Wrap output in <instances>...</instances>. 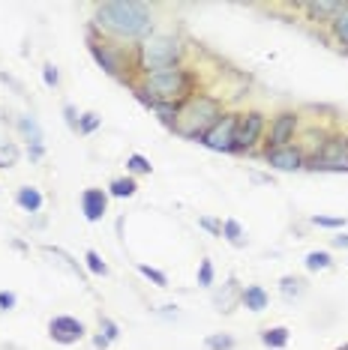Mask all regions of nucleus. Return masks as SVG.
<instances>
[{
	"label": "nucleus",
	"mask_w": 348,
	"mask_h": 350,
	"mask_svg": "<svg viewBox=\"0 0 348 350\" xmlns=\"http://www.w3.org/2000/svg\"><path fill=\"white\" fill-rule=\"evenodd\" d=\"M90 30L121 45H141L153 36V10L141 0H105L93 10Z\"/></svg>",
	"instance_id": "obj_1"
},
{
	"label": "nucleus",
	"mask_w": 348,
	"mask_h": 350,
	"mask_svg": "<svg viewBox=\"0 0 348 350\" xmlns=\"http://www.w3.org/2000/svg\"><path fill=\"white\" fill-rule=\"evenodd\" d=\"M132 93L138 96L141 105H184L186 99H192L199 93V75L186 66H171L162 72L141 75L129 84Z\"/></svg>",
	"instance_id": "obj_2"
},
{
	"label": "nucleus",
	"mask_w": 348,
	"mask_h": 350,
	"mask_svg": "<svg viewBox=\"0 0 348 350\" xmlns=\"http://www.w3.org/2000/svg\"><path fill=\"white\" fill-rule=\"evenodd\" d=\"M223 114H225L223 99L210 96V93H195L192 99H186L177 108V120H174L171 132L180 135L184 141H199L201 144V138L223 120Z\"/></svg>",
	"instance_id": "obj_3"
},
{
	"label": "nucleus",
	"mask_w": 348,
	"mask_h": 350,
	"mask_svg": "<svg viewBox=\"0 0 348 350\" xmlns=\"http://www.w3.org/2000/svg\"><path fill=\"white\" fill-rule=\"evenodd\" d=\"M186 45L180 36L174 33H153L147 36L141 45H136V69L138 78L150 72H162L171 66H184Z\"/></svg>",
	"instance_id": "obj_4"
},
{
	"label": "nucleus",
	"mask_w": 348,
	"mask_h": 350,
	"mask_svg": "<svg viewBox=\"0 0 348 350\" xmlns=\"http://www.w3.org/2000/svg\"><path fill=\"white\" fill-rule=\"evenodd\" d=\"M87 51L97 60V66L105 69L112 78H121L126 84L136 81L138 69H136V49H132V45L112 42V39L93 33V30L87 27Z\"/></svg>",
	"instance_id": "obj_5"
},
{
	"label": "nucleus",
	"mask_w": 348,
	"mask_h": 350,
	"mask_svg": "<svg viewBox=\"0 0 348 350\" xmlns=\"http://www.w3.org/2000/svg\"><path fill=\"white\" fill-rule=\"evenodd\" d=\"M310 171H348V135H327V141L312 159H306Z\"/></svg>",
	"instance_id": "obj_6"
},
{
	"label": "nucleus",
	"mask_w": 348,
	"mask_h": 350,
	"mask_svg": "<svg viewBox=\"0 0 348 350\" xmlns=\"http://www.w3.org/2000/svg\"><path fill=\"white\" fill-rule=\"evenodd\" d=\"M267 132V117L261 111H247L237 120V135H234V153H252L258 141Z\"/></svg>",
	"instance_id": "obj_7"
},
{
	"label": "nucleus",
	"mask_w": 348,
	"mask_h": 350,
	"mask_svg": "<svg viewBox=\"0 0 348 350\" xmlns=\"http://www.w3.org/2000/svg\"><path fill=\"white\" fill-rule=\"evenodd\" d=\"M237 120L240 114L237 111H225L223 120H219L213 129L201 138V144L213 150V153H234V135H237Z\"/></svg>",
	"instance_id": "obj_8"
},
{
	"label": "nucleus",
	"mask_w": 348,
	"mask_h": 350,
	"mask_svg": "<svg viewBox=\"0 0 348 350\" xmlns=\"http://www.w3.org/2000/svg\"><path fill=\"white\" fill-rule=\"evenodd\" d=\"M300 132V114L297 111H282L271 120V129H267V141L264 150H276V147H286L297 138Z\"/></svg>",
	"instance_id": "obj_9"
},
{
	"label": "nucleus",
	"mask_w": 348,
	"mask_h": 350,
	"mask_svg": "<svg viewBox=\"0 0 348 350\" xmlns=\"http://www.w3.org/2000/svg\"><path fill=\"white\" fill-rule=\"evenodd\" d=\"M84 332H87L84 323L73 314H54L49 321V336L58 345H75V341L84 338Z\"/></svg>",
	"instance_id": "obj_10"
},
{
	"label": "nucleus",
	"mask_w": 348,
	"mask_h": 350,
	"mask_svg": "<svg viewBox=\"0 0 348 350\" xmlns=\"http://www.w3.org/2000/svg\"><path fill=\"white\" fill-rule=\"evenodd\" d=\"M264 162L271 165L273 171H282V174H291V171L306 168V156L300 153L297 144H286V147H276V150H264Z\"/></svg>",
	"instance_id": "obj_11"
},
{
	"label": "nucleus",
	"mask_w": 348,
	"mask_h": 350,
	"mask_svg": "<svg viewBox=\"0 0 348 350\" xmlns=\"http://www.w3.org/2000/svg\"><path fill=\"white\" fill-rule=\"evenodd\" d=\"M300 10L306 12V21L312 25H334V18L343 12L345 0H306V3H297Z\"/></svg>",
	"instance_id": "obj_12"
},
{
	"label": "nucleus",
	"mask_w": 348,
	"mask_h": 350,
	"mask_svg": "<svg viewBox=\"0 0 348 350\" xmlns=\"http://www.w3.org/2000/svg\"><path fill=\"white\" fill-rule=\"evenodd\" d=\"M78 204H82V216L90 221V225H97L108 213V189H84Z\"/></svg>",
	"instance_id": "obj_13"
},
{
	"label": "nucleus",
	"mask_w": 348,
	"mask_h": 350,
	"mask_svg": "<svg viewBox=\"0 0 348 350\" xmlns=\"http://www.w3.org/2000/svg\"><path fill=\"white\" fill-rule=\"evenodd\" d=\"M240 293H243V288L237 284V278H234V275H228V282L223 284V291L213 293V306H216V312L232 314L234 308L240 306Z\"/></svg>",
	"instance_id": "obj_14"
},
{
	"label": "nucleus",
	"mask_w": 348,
	"mask_h": 350,
	"mask_svg": "<svg viewBox=\"0 0 348 350\" xmlns=\"http://www.w3.org/2000/svg\"><path fill=\"white\" fill-rule=\"evenodd\" d=\"M240 306L247 308V312H264L267 306H271V297H267V291L261 288V284H247L240 293Z\"/></svg>",
	"instance_id": "obj_15"
},
{
	"label": "nucleus",
	"mask_w": 348,
	"mask_h": 350,
	"mask_svg": "<svg viewBox=\"0 0 348 350\" xmlns=\"http://www.w3.org/2000/svg\"><path fill=\"white\" fill-rule=\"evenodd\" d=\"M15 129H18V135L27 141V147H39V144L45 141L42 126H39L36 117H30V114H21L18 120H15Z\"/></svg>",
	"instance_id": "obj_16"
},
{
	"label": "nucleus",
	"mask_w": 348,
	"mask_h": 350,
	"mask_svg": "<svg viewBox=\"0 0 348 350\" xmlns=\"http://www.w3.org/2000/svg\"><path fill=\"white\" fill-rule=\"evenodd\" d=\"M42 201L45 198H42V192H39L36 186H21L18 192H15V204H18V210L30 213V216L42 210Z\"/></svg>",
	"instance_id": "obj_17"
},
{
	"label": "nucleus",
	"mask_w": 348,
	"mask_h": 350,
	"mask_svg": "<svg viewBox=\"0 0 348 350\" xmlns=\"http://www.w3.org/2000/svg\"><path fill=\"white\" fill-rule=\"evenodd\" d=\"M42 254H49V258H54V260H58L60 267H66V269H69V273H73V275L84 278V267L78 264V260H75V258H73V254H69V252H63L60 245H42Z\"/></svg>",
	"instance_id": "obj_18"
},
{
	"label": "nucleus",
	"mask_w": 348,
	"mask_h": 350,
	"mask_svg": "<svg viewBox=\"0 0 348 350\" xmlns=\"http://www.w3.org/2000/svg\"><path fill=\"white\" fill-rule=\"evenodd\" d=\"M261 345L271 350L288 347V329L286 326H267V329H261Z\"/></svg>",
	"instance_id": "obj_19"
},
{
	"label": "nucleus",
	"mask_w": 348,
	"mask_h": 350,
	"mask_svg": "<svg viewBox=\"0 0 348 350\" xmlns=\"http://www.w3.org/2000/svg\"><path fill=\"white\" fill-rule=\"evenodd\" d=\"M223 240L232 243L234 249H243V245H247V230H243V225L237 219H225L223 221Z\"/></svg>",
	"instance_id": "obj_20"
},
{
	"label": "nucleus",
	"mask_w": 348,
	"mask_h": 350,
	"mask_svg": "<svg viewBox=\"0 0 348 350\" xmlns=\"http://www.w3.org/2000/svg\"><path fill=\"white\" fill-rule=\"evenodd\" d=\"M138 192L136 177H114L108 183V198H132Z\"/></svg>",
	"instance_id": "obj_21"
},
{
	"label": "nucleus",
	"mask_w": 348,
	"mask_h": 350,
	"mask_svg": "<svg viewBox=\"0 0 348 350\" xmlns=\"http://www.w3.org/2000/svg\"><path fill=\"white\" fill-rule=\"evenodd\" d=\"M330 33H334V39L339 42V49L348 51V0H345L343 12L334 18V25H330Z\"/></svg>",
	"instance_id": "obj_22"
},
{
	"label": "nucleus",
	"mask_w": 348,
	"mask_h": 350,
	"mask_svg": "<svg viewBox=\"0 0 348 350\" xmlns=\"http://www.w3.org/2000/svg\"><path fill=\"white\" fill-rule=\"evenodd\" d=\"M279 293L286 299H297V297H303L306 293V282L303 278H297V275H282L279 278Z\"/></svg>",
	"instance_id": "obj_23"
},
{
	"label": "nucleus",
	"mask_w": 348,
	"mask_h": 350,
	"mask_svg": "<svg viewBox=\"0 0 348 350\" xmlns=\"http://www.w3.org/2000/svg\"><path fill=\"white\" fill-rule=\"evenodd\" d=\"M21 159V150L15 141H0V168H15Z\"/></svg>",
	"instance_id": "obj_24"
},
{
	"label": "nucleus",
	"mask_w": 348,
	"mask_h": 350,
	"mask_svg": "<svg viewBox=\"0 0 348 350\" xmlns=\"http://www.w3.org/2000/svg\"><path fill=\"white\" fill-rule=\"evenodd\" d=\"M126 171H129V177H141V174H150V171H153V165H150L147 156L129 153V156H126Z\"/></svg>",
	"instance_id": "obj_25"
},
{
	"label": "nucleus",
	"mask_w": 348,
	"mask_h": 350,
	"mask_svg": "<svg viewBox=\"0 0 348 350\" xmlns=\"http://www.w3.org/2000/svg\"><path fill=\"white\" fill-rule=\"evenodd\" d=\"M84 269L90 275H108V264L102 260V254L97 249H87L84 252Z\"/></svg>",
	"instance_id": "obj_26"
},
{
	"label": "nucleus",
	"mask_w": 348,
	"mask_h": 350,
	"mask_svg": "<svg viewBox=\"0 0 348 350\" xmlns=\"http://www.w3.org/2000/svg\"><path fill=\"white\" fill-rule=\"evenodd\" d=\"M303 264H306V269H310V273H321V269H330V267H334V260H330V252H310Z\"/></svg>",
	"instance_id": "obj_27"
},
{
	"label": "nucleus",
	"mask_w": 348,
	"mask_h": 350,
	"mask_svg": "<svg viewBox=\"0 0 348 350\" xmlns=\"http://www.w3.org/2000/svg\"><path fill=\"white\" fill-rule=\"evenodd\" d=\"M136 269L147 278V282H153L156 288H169V275H165L162 269H156V267H150V264H138Z\"/></svg>",
	"instance_id": "obj_28"
},
{
	"label": "nucleus",
	"mask_w": 348,
	"mask_h": 350,
	"mask_svg": "<svg viewBox=\"0 0 348 350\" xmlns=\"http://www.w3.org/2000/svg\"><path fill=\"white\" fill-rule=\"evenodd\" d=\"M102 126V117L93 114V111H84L82 117H78V135H93Z\"/></svg>",
	"instance_id": "obj_29"
},
{
	"label": "nucleus",
	"mask_w": 348,
	"mask_h": 350,
	"mask_svg": "<svg viewBox=\"0 0 348 350\" xmlns=\"http://www.w3.org/2000/svg\"><path fill=\"white\" fill-rule=\"evenodd\" d=\"M213 278H216V269H213V260L210 258H201L199 260V288H213Z\"/></svg>",
	"instance_id": "obj_30"
},
{
	"label": "nucleus",
	"mask_w": 348,
	"mask_h": 350,
	"mask_svg": "<svg viewBox=\"0 0 348 350\" xmlns=\"http://www.w3.org/2000/svg\"><path fill=\"white\" fill-rule=\"evenodd\" d=\"M204 347L208 350H234V338L225 336V332H216V336L204 338Z\"/></svg>",
	"instance_id": "obj_31"
},
{
	"label": "nucleus",
	"mask_w": 348,
	"mask_h": 350,
	"mask_svg": "<svg viewBox=\"0 0 348 350\" xmlns=\"http://www.w3.org/2000/svg\"><path fill=\"white\" fill-rule=\"evenodd\" d=\"M99 332H102V336H105L108 341H112V345H114L117 338H121V326H117L112 317H99Z\"/></svg>",
	"instance_id": "obj_32"
},
{
	"label": "nucleus",
	"mask_w": 348,
	"mask_h": 350,
	"mask_svg": "<svg viewBox=\"0 0 348 350\" xmlns=\"http://www.w3.org/2000/svg\"><path fill=\"white\" fill-rule=\"evenodd\" d=\"M345 221L343 216H312V225L315 228H330V230H339V228H345Z\"/></svg>",
	"instance_id": "obj_33"
},
{
	"label": "nucleus",
	"mask_w": 348,
	"mask_h": 350,
	"mask_svg": "<svg viewBox=\"0 0 348 350\" xmlns=\"http://www.w3.org/2000/svg\"><path fill=\"white\" fill-rule=\"evenodd\" d=\"M42 81H45L49 90H58V87H60V72H58V66H54V63H45V66H42Z\"/></svg>",
	"instance_id": "obj_34"
},
{
	"label": "nucleus",
	"mask_w": 348,
	"mask_h": 350,
	"mask_svg": "<svg viewBox=\"0 0 348 350\" xmlns=\"http://www.w3.org/2000/svg\"><path fill=\"white\" fill-rule=\"evenodd\" d=\"M199 228H204V230H210V234H213V237H223V221H216V219L199 216Z\"/></svg>",
	"instance_id": "obj_35"
},
{
	"label": "nucleus",
	"mask_w": 348,
	"mask_h": 350,
	"mask_svg": "<svg viewBox=\"0 0 348 350\" xmlns=\"http://www.w3.org/2000/svg\"><path fill=\"white\" fill-rule=\"evenodd\" d=\"M78 117H82V114H78V111L66 102V105H63V120H66V126H69L73 132H78Z\"/></svg>",
	"instance_id": "obj_36"
},
{
	"label": "nucleus",
	"mask_w": 348,
	"mask_h": 350,
	"mask_svg": "<svg viewBox=\"0 0 348 350\" xmlns=\"http://www.w3.org/2000/svg\"><path fill=\"white\" fill-rule=\"evenodd\" d=\"M15 302H18V297L12 291H0V312H12Z\"/></svg>",
	"instance_id": "obj_37"
},
{
	"label": "nucleus",
	"mask_w": 348,
	"mask_h": 350,
	"mask_svg": "<svg viewBox=\"0 0 348 350\" xmlns=\"http://www.w3.org/2000/svg\"><path fill=\"white\" fill-rule=\"evenodd\" d=\"M0 81H3V84H10V87H12V90H15V93H21V96H25V87H21L18 81H15V78H12L10 72H0Z\"/></svg>",
	"instance_id": "obj_38"
},
{
	"label": "nucleus",
	"mask_w": 348,
	"mask_h": 350,
	"mask_svg": "<svg viewBox=\"0 0 348 350\" xmlns=\"http://www.w3.org/2000/svg\"><path fill=\"white\" fill-rule=\"evenodd\" d=\"M27 156H30V162H42L45 159V147L39 144V147H27Z\"/></svg>",
	"instance_id": "obj_39"
},
{
	"label": "nucleus",
	"mask_w": 348,
	"mask_h": 350,
	"mask_svg": "<svg viewBox=\"0 0 348 350\" xmlns=\"http://www.w3.org/2000/svg\"><path fill=\"white\" fill-rule=\"evenodd\" d=\"M93 347H97V350H105V347H112V341H108V338L99 332V336H93Z\"/></svg>",
	"instance_id": "obj_40"
},
{
	"label": "nucleus",
	"mask_w": 348,
	"mask_h": 350,
	"mask_svg": "<svg viewBox=\"0 0 348 350\" xmlns=\"http://www.w3.org/2000/svg\"><path fill=\"white\" fill-rule=\"evenodd\" d=\"M330 243H334V249H348V234H336Z\"/></svg>",
	"instance_id": "obj_41"
},
{
	"label": "nucleus",
	"mask_w": 348,
	"mask_h": 350,
	"mask_svg": "<svg viewBox=\"0 0 348 350\" xmlns=\"http://www.w3.org/2000/svg\"><path fill=\"white\" fill-rule=\"evenodd\" d=\"M339 350H348V345H343V347H339Z\"/></svg>",
	"instance_id": "obj_42"
}]
</instances>
